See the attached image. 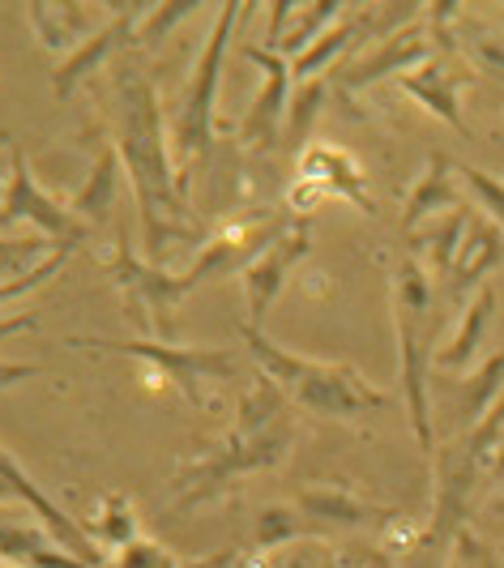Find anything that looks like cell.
<instances>
[{"label":"cell","instance_id":"obj_1","mask_svg":"<svg viewBox=\"0 0 504 568\" xmlns=\"http://www.w3.org/2000/svg\"><path fill=\"white\" fill-rule=\"evenodd\" d=\"M112 145L129 171L141 214V248L145 261L159 265L175 240H196L189 227V201L175 184L171 168V133L163 129V108L154 82L120 60L112 78Z\"/></svg>","mask_w":504,"mask_h":568},{"label":"cell","instance_id":"obj_2","mask_svg":"<svg viewBox=\"0 0 504 568\" xmlns=\"http://www.w3.org/2000/svg\"><path fill=\"white\" fill-rule=\"evenodd\" d=\"M295 436H300V419H295V406L286 402V394L270 376L252 381L240 394L231 432H223L205 454L184 457L180 470L171 475V505L184 513L210 505V500H223L244 475L282 466Z\"/></svg>","mask_w":504,"mask_h":568},{"label":"cell","instance_id":"obj_3","mask_svg":"<svg viewBox=\"0 0 504 568\" xmlns=\"http://www.w3.org/2000/svg\"><path fill=\"white\" fill-rule=\"evenodd\" d=\"M252 359L261 376H270L279 385L286 402L304 415L316 419H337V424H355L372 410L390 406V394L381 385H372L364 372L337 359H312V355H295L270 338L265 329H244Z\"/></svg>","mask_w":504,"mask_h":568},{"label":"cell","instance_id":"obj_4","mask_svg":"<svg viewBox=\"0 0 504 568\" xmlns=\"http://www.w3.org/2000/svg\"><path fill=\"white\" fill-rule=\"evenodd\" d=\"M393 329H397V364H402V394L411 410L415 440L432 462V406H427V381H432V274L420 256L397 253L393 261Z\"/></svg>","mask_w":504,"mask_h":568},{"label":"cell","instance_id":"obj_5","mask_svg":"<svg viewBox=\"0 0 504 568\" xmlns=\"http://www.w3.org/2000/svg\"><path fill=\"white\" fill-rule=\"evenodd\" d=\"M249 4H219V18L214 30L196 57L193 73H189V90L180 99V108L171 115V168H175V184L189 201L193 189V175L205 168L210 150H214V94H219V73H223L226 57V39L240 22Z\"/></svg>","mask_w":504,"mask_h":568},{"label":"cell","instance_id":"obj_6","mask_svg":"<svg viewBox=\"0 0 504 568\" xmlns=\"http://www.w3.org/2000/svg\"><path fill=\"white\" fill-rule=\"evenodd\" d=\"M64 346H82V351H103V355H129L154 372L163 385H175L180 398L201 415H214L219 385L226 376H235V355H226L219 346H175L159 338H64Z\"/></svg>","mask_w":504,"mask_h":568},{"label":"cell","instance_id":"obj_7","mask_svg":"<svg viewBox=\"0 0 504 568\" xmlns=\"http://www.w3.org/2000/svg\"><path fill=\"white\" fill-rule=\"evenodd\" d=\"M103 265H108V274L115 278V286H120V295L133 304L145 338L175 342L171 308L193 291V278H189V274H168V270L150 265L145 256H138V248H133L124 235L115 240L112 253L103 256Z\"/></svg>","mask_w":504,"mask_h":568},{"label":"cell","instance_id":"obj_8","mask_svg":"<svg viewBox=\"0 0 504 568\" xmlns=\"http://www.w3.org/2000/svg\"><path fill=\"white\" fill-rule=\"evenodd\" d=\"M13 223L39 227L57 248H78L85 235H90V227L69 210V201H57L39 180H34L22 145H13V154H9L4 193H0V227H13Z\"/></svg>","mask_w":504,"mask_h":568},{"label":"cell","instance_id":"obj_9","mask_svg":"<svg viewBox=\"0 0 504 568\" xmlns=\"http://www.w3.org/2000/svg\"><path fill=\"white\" fill-rule=\"evenodd\" d=\"M309 253H312V235H309V223L300 219V223L282 227L279 235L240 270V283H244V329H265V316L274 308L286 274H291Z\"/></svg>","mask_w":504,"mask_h":568},{"label":"cell","instance_id":"obj_10","mask_svg":"<svg viewBox=\"0 0 504 568\" xmlns=\"http://www.w3.org/2000/svg\"><path fill=\"white\" fill-rule=\"evenodd\" d=\"M325 197H342L351 201L355 210L364 214H376V201L367 197V184H364V168L337 150V145H309L295 163V189H291V210L309 214L316 201Z\"/></svg>","mask_w":504,"mask_h":568},{"label":"cell","instance_id":"obj_11","mask_svg":"<svg viewBox=\"0 0 504 568\" xmlns=\"http://www.w3.org/2000/svg\"><path fill=\"white\" fill-rule=\"evenodd\" d=\"M244 57L252 64H261V90H256V99L249 103V112L240 120V129H235V142L252 150V154H270L274 145H279V133L286 129V112H291V60L279 57V52H265V48H256L249 43L244 48Z\"/></svg>","mask_w":504,"mask_h":568},{"label":"cell","instance_id":"obj_12","mask_svg":"<svg viewBox=\"0 0 504 568\" xmlns=\"http://www.w3.org/2000/svg\"><path fill=\"white\" fill-rule=\"evenodd\" d=\"M393 82L402 85L423 112L441 115L453 133L475 138L471 124L462 120V108H457V90L471 82V64H457L453 52H436L432 60H423V64H415V69H406V73L393 78Z\"/></svg>","mask_w":504,"mask_h":568},{"label":"cell","instance_id":"obj_13","mask_svg":"<svg viewBox=\"0 0 504 568\" xmlns=\"http://www.w3.org/2000/svg\"><path fill=\"white\" fill-rule=\"evenodd\" d=\"M108 9H112V13H108V22L99 27V34L85 39L82 48L57 69V78H52L57 99H69L103 60L115 57V52H124V43H138V27H141V18L150 13V4H108Z\"/></svg>","mask_w":504,"mask_h":568},{"label":"cell","instance_id":"obj_14","mask_svg":"<svg viewBox=\"0 0 504 568\" xmlns=\"http://www.w3.org/2000/svg\"><path fill=\"white\" fill-rule=\"evenodd\" d=\"M0 479L18 491V500H22V505H27V509L34 513V517H39V521H43V526H48V530H52V535H57L73 556H78V560H85V565H94V568H108V556L90 542V535L82 530V521H73L69 513L60 509L57 500L30 479L27 470H22V462L9 454L4 445H0Z\"/></svg>","mask_w":504,"mask_h":568},{"label":"cell","instance_id":"obj_15","mask_svg":"<svg viewBox=\"0 0 504 568\" xmlns=\"http://www.w3.org/2000/svg\"><path fill=\"white\" fill-rule=\"evenodd\" d=\"M432 57H436V52H432V34H423L420 27H406L402 34L393 30L385 39H376V48H372L364 60H355V64L342 69L337 94H342V103H346L351 94L367 90L376 78H402L406 69H415V64H423V60H432Z\"/></svg>","mask_w":504,"mask_h":568},{"label":"cell","instance_id":"obj_16","mask_svg":"<svg viewBox=\"0 0 504 568\" xmlns=\"http://www.w3.org/2000/svg\"><path fill=\"white\" fill-rule=\"evenodd\" d=\"M295 509L316 526V535L334 530V526H385L397 513L367 505L364 496H355L342 484H304L295 491Z\"/></svg>","mask_w":504,"mask_h":568},{"label":"cell","instance_id":"obj_17","mask_svg":"<svg viewBox=\"0 0 504 568\" xmlns=\"http://www.w3.org/2000/svg\"><path fill=\"white\" fill-rule=\"evenodd\" d=\"M0 560L13 568H94L30 517H0ZM112 568V565H108Z\"/></svg>","mask_w":504,"mask_h":568},{"label":"cell","instance_id":"obj_18","mask_svg":"<svg viewBox=\"0 0 504 568\" xmlns=\"http://www.w3.org/2000/svg\"><path fill=\"white\" fill-rule=\"evenodd\" d=\"M448 175H453V163H448L445 154H432L427 168L415 175L406 201H402V235L420 231L423 223L441 219L448 210H462V193H457V184Z\"/></svg>","mask_w":504,"mask_h":568},{"label":"cell","instance_id":"obj_19","mask_svg":"<svg viewBox=\"0 0 504 568\" xmlns=\"http://www.w3.org/2000/svg\"><path fill=\"white\" fill-rule=\"evenodd\" d=\"M496 265H504V231L496 223H478L471 219V231H466V240H462V248H457V261H453V270H448V295L457 300V304H466V295L478 286L483 274H492Z\"/></svg>","mask_w":504,"mask_h":568},{"label":"cell","instance_id":"obj_20","mask_svg":"<svg viewBox=\"0 0 504 568\" xmlns=\"http://www.w3.org/2000/svg\"><path fill=\"white\" fill-rule=\"evenodd\" d=\"M22 9H27V22L34 30V39L48 52H69L73 57L85 43L90 27H94V9L90 4H39V0H30Z\"/></svg>","mask_w":504,"mask_h":568},{"label":"cell","instance_id":"obj_21","mask_svg":"<svg viewBox=\"0 0 504 568\" xmlns=\"http://www.w3.org/2000/svg\"><path fill=\"white\" fill-rule=\"evenodd\" d=\"M496 313V286L483 283L478 286V295L466 304V313L457 321V329H453V338L432 355V368H445V372H462L475 364V351H478V338H483V329H487V321Z\"/></svg>","mask_w":504,"mask_h":568},{"label":"cell","instance_id":"obj_22","mask_svg":"<svg viewBox=\"0 0 504 568\" xmlns=\"http://www.w3.org/2000/svg\"><path fill=\"white\" fill-rule=\"evenodd\" d=\"M466 231H471V214H466V210H448L441 219H432L423 231H411L406 244H411L415 256H427V274H432V278H448V270H453V261H457V248H462Z\"/></svg>","mask_w":504,"mask_h":568},{"label":"cell","instance_id":"obj_23","mask_svg":"<svg viewBox=\"0 0 504 568\" xmlns=\"http://www.w3.org/2000/svg\"><path fill=\"white\" fill-rule=\"evenodd\" d=\"M82 530L90 535V542H94L103 556H115V551L133 547V542L141 539V535H138V513H133V496L112 491V496L94 500V509L85 513Z\"/></svg>","mask_w":504,"mask_h":568},{"label":"cell","instance_id":"obj_24","mask_svg":"<svg viewBox=\"0 0 504 568\" xmlns=\"http://www.w3.org/2000/svg\"><path fill=\"white\" fill-rule=\"evenodd\" d=\"M364 27H367V13H360V9L351 4V9H346L334 27H330L321 39H316V43H312V48H304L300 57L291 60V82H295V85L316 82V78L330 69V60H337L342 52H351V48H355L351 39H355Z\"/></svg>","mask_w":504,"mask_h":568},{"label":"cell","instance_id":"obj_25","mask_svg":"<svg viewBox=\"0 0 504 568\" xmlns=\"http://www.w3.org/2000/svg\"><path fill=\"white\" fill-rule=\"evenodd\" d=\"M115 193H120V154H115V145H103L99 159H94V171L85 175L82 189L69 197V210L82 219L85 227H94V223L108 219Z\"/></svg>","mask_w":504,"mask_h":568},{"label":"cell","instance_id":"obj_26","mask_svg":"<svg viewBox=\"0 0 504 568\" xmlns=\"http://www.w3.org/2000/svg\"><path fill=\"white\" fill-rule=\"evenodd\" d=\"M457 39H462V57H466L471 69L504 82V30L462 13V18H457Z\"/></svg>","mask_w":504,"mask_h":568},{"label":"cell","instance_id":"obj_27","mask_svg":"<svg viewBox=\"0 0 504 568\" xmlns=\"http://www.w3.org/2000/svg\"><path fill=\"white\" fill-rule=\"evenodd\" d=\"M312 535H316V526L295 505H270L256 517L252 542H256V551H274V547H286L291 539H312Z\"/></svg>","mask_w":504,"mask_h":568},{"label":"cell","instance_id":"obj_28","mask_svg":"<svg viewBox=\"0 0 504 568\" xmlns=\"http://www.w3.org/2000/svg\"><path fill=\"white\" fill-rule=\"evenodd\" d=\"M334 94V85H330V78H316V82H304L291 90V112H286V145L295 150V145H304V138H309V129L316 124V112H321V103Z\"/></svg>","mask_w":504,"mask_h":568},{"label":"cell","instance_id":"obj_29","mask_svg":"<svg viewBox=\"0 0 504 568\" xmlns=\"http://www.w3.org/2000/svg\"><path fill=\"white\" fill-rule=\"evenodd\" d=\"M351 4H342V0H325V4H309V9H300V27L291 30L286 39H282V48H279V57H286V60H295L304 48H312L325 30L334 27L337 18L346 13Z\"/></svg>","mask_w":504,"mask_h":568},{"label":"cell","instance_id":"obj_30","mask_svg":"<svg viewBox=\"0 0 504 568\" xmlns=\"http://www.w3.org/2000/svg\"><path fill=\"white\" fill-rule=\"evenodd\" d=\"M501 394H504V346L471 376V389H466V432L501 402Z\"/></svg>","mask_w":504,"mask_h":568},{"label":"cell","instance_id":"obj_31","mask_svg":"<svg viewBox=\"0 0 504 568\" xmlns=\"http://www.w3.org/2000/svg\"><path fill=\"white\" fill-rule=\"evenodd\" d=\"M52 253H60L57 244L39 240V235H18V240H0V283L9 278H27L30 270H39Z\"/></svg>","mask_w":504,"mask_h":568},{"label":"cell","instance_id":"obj_32","mask_svg":"<svg viewBox=\"0 0 504 568\" xmlns=\"http://www.w3.org/2000/svg\"><path fill=\"white\" fill-rule=\"evenodd\" d=\"M453 171H457V180H466V189H471L478 197V205L487 210V219L504 231V180H496V175H487V171H478V168H453Z\"/></svg>","mask_w":504,"mask_h":568},{"label":"cell","instance_id":"obj_33","mask_svg":"<svg viewBox=\"0 0 504 568\" xmlns=\"http://www.w3.org/2000/svg\"><path fill=\"white\" fill-rule=\"evenodd\" d=\"M193 9L196 4H189V0H180V4H150V13L141 18V27H138V43H154V39H163L171 22H184Z\"/></svg>","mask_w":504,"mask_h":568},{"label":"cell","instance_id":"obj_34","mask_svg":"<svg viewBox=\"0 0 504 568\" xmlns=\"http://www.w3.org/2000/svg\"><path fill=\"white\" fill-rule=\"evenodd\" d=\"M120 568H180V565H175V556H171L168 547H159L154 539H138L133 547L120 551Z\"/></svg>","mask_w":504,"mask_h":568},{"label":"cell","instance_id":"obj_35","mask_svg":"<svg viewBox=\"0 0 504 568\" xmlns=\"http://www.w3.org/2000/svg\"><path fill=\"white\" fill-rule=\"evenodd\" d=\"M39 372H43L39 364H0V389H13V385H22Z\"/></svg>","mask_w":504,"mask_h":568},{"label":"cell","instance_id":"obj_36","mask_svg":"<svg viewBox=\"0 0 504 568\" xmlns=\"http://www.w3.org/2000/svg\"><path fill=\"white\" fill-rule=\"evenodd\" d=\"M34 325H39V316H34V313L4 316V321H0V338H9V334H18V329H34Z\"/></svg>","mask_w":504,"mask_h":568},{"label":"cell","instance_id":"obj_37","mask_svg":"<svg viewBox=\"0 0 504 568\" xmlns=\"http://www.w3.org/2000/svg\"><path fill=\"white\" fill-rule=\"evenodd\" d=\"M231 556H235V551H214L210 560H201V565H193V568H231Z\"/></svg>","mask_w":504,"mask_h":568},{"label":"cell","instance_id":"obj_38","mask_svg":"<svg viewBox=\"0 0 504 568\" xmlns=\"http://www.w3.org/2000/svg\"><path fill=\"white\" fill-rule=\"evenodd\" d=\"M4 500H18V491H13V487L0 479V505H4Z\"/></svg>","mask_w":504,"mask_h":568},{"label":"cell","instance_id":"obj_39","mask_svg":"<svg viewBox=\"0 0 504 568\" xmlns=\"http://www.w3.org/2000/svg\"><path fill=\"white\" fill-rule=\"evenodd\" d=\"M13 145H9V133H0V154H9Z\"/></svg>","mask_w":504,"mask_h":568},{"label":"cell","instance_id":"obj_40","mask_svg":"<svg viewBox=\"0 0 504 568\" xmlns=\"http://www.w3.org/2000/svg\"><path fill=\"white\" fill-rule=\"evenodd\" d=\"M496 513H504V500H496Z\"/></svg>","mask_w":504,"mask_h":568},{"label":"cell","instance_id":"obj_41","mask_svg":"<svg viewBox=\"0 0 504 568\" xmlns=\"http://www.w3.org/2000/svg\"><path fill=\"white\" fill-rule=\"evenodd\" d=\"M0 568H13V565H4V560H0Z\"/></svg>","mask_w":504,"mask_h":568}]
</instances>
